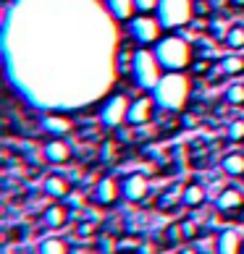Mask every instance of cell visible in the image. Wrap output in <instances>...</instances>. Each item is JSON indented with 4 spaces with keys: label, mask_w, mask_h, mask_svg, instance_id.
<instances>
[{
    "label": "cell",
    "mask_w": 244,
    "mask_h": 254,
    "mask_svg": "<svg viewBox=\"0 0 244 254\" xmlns=\"http://www.w3.org/2000/svg\"><path fill=\"white\" fill-rule=\"evenodd\" d=\"M42 128L48 131V134H53V136H63V134H69L71 131V118L69 116H63V113H58V110H48L42 116Z\"/></svg>",
    "instance_id": "9"
},
{
    "label": "cell",
    "mask_w": 244,
    "mask_h": 254,
    "mask_svg": "<svg viewBox=\"0 0 244 254\" xmlns=\"http://www.w3.org/2000/svg\"><path fill=\"white\" fill-rule=\"evenodd\" d=\"M155 58L161 61L163 71H184L192 65V45L184 40L181 34H163L161 40L153 45Z\"/></svg>",
    "instance_id": "2"
},
{
    "label": "cell",
    "mask_w": 244,
    "mask_h": 254,
    "mask_svg": "<svg viewBox=\"0 0 244 254\" xmlns=\"http://www.w3.org/2000/svg\"><path fill=\"white\" fill-rule=\"evenodd\" d=\"M105 11L113 21H129L131 16H137L134 0H105Z\"/></svg>",
    "instance_id": "11"
},
{
    "label": "cell",
    "mask_w": 244,
    "mask_h": 254,
    "mask_svg": "<svg viewBox=\"0 0 244 254\" xmlns=\"http://www.w3.org/2000/svg\"><path fill=\"white\" fill-rule=\"evenodd\" d=\"M42 155H45L48 163L61 165V163H69V160L74 157V149H71V144L66 142L63 136H55V139H50V142L42 147Z\"/></svg>",
    "instance_id": "8"
},
{
    "label": "cell",
    "mask_w": 244,
    "mask_h": 254,
    "mask_svg": "<svg viewBox=\"0 0 244 254\" xmlns=\"http://www.w3.org/2000/svg\"><path fill=\"white\" fill-rule=\"evenodd\" d=\"M229 3H231L234 8H244V0H229Z\"/></svg>",
    "instance_id": "27"
},
{
    "label": "cell",
    "mask_w": 244,
    "mask_h": 254,
    "mask_svg": "<svg viewBox=\"0 0 244 254\" xmlns=\"http://www.w3.org/2000/svg\"><path fill=\"white\" fill-rule=\"evenodd\" d=\"M205 71H208V61H192L189 73H205Z\"/></svg>",
    "instance_id": "26"
},
{
    "label": "cell",
    "mask_w": 244,
    "mask_h": 254,
    "mask_svg": "<svg viewBox=\"0 0 244 254\" xmlns=\"http://www.w3.org/2000/svg\"><path fill=\"white\" fill-rule=\"evenodd\" d=\"M218 68L223 73H229V76H237V73L244 71V58H242V55H226V58L221 61Z\"/></svg>",
    "instance_id": "20"
},
{
    "label": "cell",
    "mask_w": 244,
    "mask_h": 254,
    "mask_svg": "<svg viewBox=\"0 0 244 254\" xmlns=\"http://www.w3.org/2000/svg\"><path fill=\"white\" fill-rule=\"evenodd\" d=\"M121 191H124L126 199L131 202H139L142 196L147 194V178L142 173H131L124 178V184H121Z\"/></svg>",
    "instance_id": "10"
},
{
    "label": "cell",
    "mask_w": 244,
    "mask_h": 254,
    "mask_svg": "<svg viewBox=\"0 0 244 254\" xmlns=\"http://www.w3.org/2000/svg\"><path fill=\"white\" fill-rule=\"evenodd\" d=\"M118 194H124V191H121V186L116 184V178H102L97 184V189H95V196H97L100 204H113L118 199Z\"/></svg>",
    "instance_id": "12"
},
{
    "label": "cell",
    "mask_w": 244,
    "mask_h": 254,
    "mask_svg": "<svg viewBox=\"0 0 244 254\" xmlns=\"http://www.w3.org/2000/svg\"><path fill=\"white\" fill-rule=\"evenodd\" d=\"M189 89H192V81L184 71H165L161 81L155 84L153 97L161 110L179 113V110H184L186 100H189Z\"/></svg>",
    "instance_id": "1"
},
{
    "label": "cell",
    "mask_w": 244,
    "mask_h": 254,
    "mask_svg": "<svg viewBox=\"0 0 244 254\" xmlns=\"http://www.w3.org/2000/svg\"><path fill=\"white\" fill-rule=\"evenodd\" d=\"M69 189H71V184L58 173H50L48 178H45V191H48L50 196H66Z\"/></svg>",
    "instance_id": "14"
},
{
    "label": "cell",
    "mask_w": 244,
    "mask_h": 254,
    "mask_svg": "<svg viewBox=\"0 0 244 254\" xmlns=\"http://www.w3.org/2000/svg\"><path fill=\"white\" fill-rule=\"evenodd\" d=\"M181 199H184V204H189V207H200V204L205 202V189H202L200 184H189V186L184 189Z\"/></svg>",
    "instance_id": "19"
},
{
    "label": "cell",
    "mask_w": 244,
    "mask_h": 254,
    "mask_svg": "<svg viewBox=\"0 0 244 254\" xmlns=\"http://www.w3.org/2000/svg\"><path fill=\"white\" fill-rule=\"evenodd\" d=\"M223 40H226V45H229L231 50H242L244 48V26L242 24H229Z\"/></svg>",
    "instance_id": "16"
},
{
    "label": "cell",
    "mask_w": 244,
    "mask_h": 254,
    "mask_svg": "<svg viewBox=\"0 0 244 254\" xmlns=\"http://www.w3.org/2000/svg\"><path fill=\"white\" fill-rule=\"evenodd\" d=\"M155 16H158V21L163 24L165 32L184 29V26L194 18V0H161Z\"/></svg>",
    "instance_id": "4"
},
{
    "label": "cell",
    "mask_w": 244,
    "mask_h": 254,
    "mask_svg": "<svg viewBox=\"0 0 244 254\" xmlns=\"http://www.w3.org/2000/svg\"><path fill=\"white\" fill-rule=\"evenodd\" d=\"M218 254H242V236L234 231H226L218 236Z\"/></svg>",
    "instance_id": "13"
},
{
    "label": "cell",
    "mask_w": 244,
    "mask_h": 254,
    "mask_svg": "<svg viewBox=\"0 0 244 254\" xmlns=\"http://www.w3.org/2000/svg\"><path fill=\"white\" fill-rule=\"evenodd\" d=\"M69 252V247L61 241V239H48V241H42V247H40V254H66Z\"/></svg>",
    "instance_id": "22"
},
{
    "label": "cell",
    "mask_w": 244,
    "mask_h": 254,
    "mask_svg": "<svg viewBox=\"0 0 244 254\" xmlns=\"http://www.w3.org/2000/svg\"><path fill=\"white\" fill-rule=\"evenodd\" d=\"M158 3L161 0H134V8H137V13H155Z\"/></svg>",
    "instance_id": "24"
},
{
    "label": "cell",
    "mask_w": 244,
    "mask_h": 254,
    "mask_svg": "<svg viewBox=\"0 0 244 254\" xmlns=\"http://www.w3.org/2000/svg\"><path fill=\"white\" fill-rule=\"evenodd\" d=\"M244 204V194L239 189H226L218 196V207L221 210H237V207Z\"/></svg>",
    "instance_id": "17"
},
{
    "label": "cell",
    "mask_w": 244,
    "mask_h": 254,
    "mask_svg": "<svg viewBox=\"0 0 244 254\" xmlns=\"http://www.w3.org/2000/svg\"><path fill=\"white\" fill-rule=\"evenodd\" d=\"M221 168H223V173H229V176H244V155L242 152H229L221 160Z\"/></svg>",
    "instance_id": "15"
},
{
    "label": "cell",
    "mask_w": 244,
    "mask_h": 254,
    "mask_svg": "<svg viewBox=\"0 0 244 254\" xmlns=\"http://www.w3.org/2000/svg\"><path fill=\"white\" fill-rule=\"evenodd\" d=\"M158 110V102L153 97V92H147V95H139L131 100L129 105V113H126V124L129 126H142V124H150Z\"/></svg>",
    "instance_id": "7"
},
{
    "label": "cell",
    "mask_w": 244,
    "mask_h": 254,
    "mask_svg": "<svg viewBox=\"0 0 244 254\" xmlns=\"http://www.w3.org/2000/svg\"><path fill=\"white\" fill-rule=\"evenodd\" d=\"M213 13V8L208 0H194V18H208Z\"/></svg>",
    "instance_id": "25"
},
{
    "label": "cell",
    "mask_w": 244,
    "mask_h": 254,
    "mask_svg": "<svg viewBox=\"0 0 244 254\" xmlns=\"http://www.w3.org/2000/svg\"><path fill=\"white\" fill-rule=\"evenodd\" d=\"M226 102H229V105H244V84H242V81L229 84V89H226Z\"/></svg>",
    "instance_id": "21"
},
{
    "label": "cell",
    "mask_w": 244,
    "mask_h": 254,
    "mask_svg": "<svg viewBox=\"0 0 244 254\" xmlns=\"http://www.w3.org/2000/svg\"><path fill=\"white\" fill-rule=\"evenodd\" d=\"M66 220H69V210H66L63 204H53L45 210V223L50 225V228H58V225H63Z\"/></svg>",
    "instance_id": "18"
},
{
    "label": "cell",
    "mask_w": 244,
    "mask_h": 254,
    "mask_svg": "<svg viewBox=\"0 0 244 254\" xmlns=\"http://www.w3.org/2000/svg\"><path fill=\"white\" fill-rule=\"evenodd\" d=\"M131 79H134V84L139 89H147V92H153L155 89V84L161 81L163 76V65L161 61L155 58V53L153 48H137L134 53V63H131Z\"/></svg>",
    "instance_id": "3"
},
{
    "label": "cell",
    "mask_w": 244,
    "mask_h": 254,
    "mask_svg": "<svg viewBox=\"0 0 244 254\" xmlns=\"http://www.w3.org/2000/svg\"><path fill=\"white\" fill-rule=\"evenodd\" d=\"M229 139L231 142H244V118H234L229 124Z\"/></svg>",
    "instance_id": "23"
},
{
    "label": "cell",
    "mask_w": 244,
    "mask_h": 254,
    "mask_svg": "<svg viewBox=\"0 0 244 254\" xmlns=\"http://www.w3.org/2000/svg\"><path fill=\"white\" fill-rule=\"evenodd\" d=\"M126 32L131 37V42L142 45V48H150L161 40V32H163V24L158 21L155 13H137L126 21Z\"/></svg>",
    "instance_id": "5"
},
{
    "label": "cell",
    "mask_w": 244,
    "mask_h": 254,
    "mask_svg": "<svg viewBox=\"0 0 244 254\" xmlns=\"http://www.w3.org/2000/svg\"><path fill=\"white\" fill-rule=\"evenodd\" d=\"M131 100L124 95V92H116V95L105 97L100 108V124L108 126V128H116L121 124H126V113H129Z\"/></svg>",
    "instance_id": "6"
}]
</instances>
